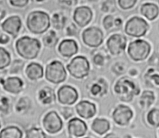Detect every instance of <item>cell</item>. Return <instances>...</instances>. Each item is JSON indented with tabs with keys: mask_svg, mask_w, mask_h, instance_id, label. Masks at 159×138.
<instances>
[{
	"mask_svg": "<svg viewBox=\"0 0 159 138\" xmlns=\"http://www.w3.org/2000/svg\"><path fill=\"white\" fill-rule=\"evenodd\" d=\"M26 138H46V135L41 129L32 127L26 131Z\"/></svg>",
	"mask_w": 159,
	"mask_h": 138,
	"instance_id": "f1b7e54d",
	"label": "cell"
},
{
	"mask_svg": "<svg viewBox=\"0 0 159 138\" xmlns=\"http://www.w3.org/2000/svg\"><path fill=\"white\" fill-rule=\"evenodd\" d=\"M25 73L27 77L30 80H37L43 77V69L39 63H31L27 66Z\"/></svg>",
	"mask_w": 159,
	"mask_h": 138,
	"instance_id": "d6986e66",
	"label": "cell"
},
{
	"mask_svg": "<svg viewBox=\"0 0 159 138\" xmlns=\"http://www.w3.org/2000/svg\"><path fill=\"white\" fill-rule=\"evenodd\" d=\"M93 12L91 9L87 6L77 7L74 12L73 20L80 27H84L91 20Z\"/></svg>",
	"mask_w": 159,
	"mask_h": 138,
	"instance_id": "9a60e30c",
	"label": "cell"
},
{
	"mask_svg": "<svg viewBox=\"0 0 159 138\" xmlns=\"http://www.w3.org/2000/svg\"><path fill=\"white\" fill-rule=\"evenodd\" d=\"M0 128H1V123H0Z\"/></svg>",
	"mask_w": 159,
	"mask_h": 138,
	"instance_id": "681fc988",
	"label": "cell"
},
{
	"mask_svg": "<svg viewBox=\"0 0 159 138\" xmlns=\"http://www.w3.org/2000/svg\"><path fill=\"white\" fill-rule=\"evenodd\" d=\"M148 29L147 22L142 18L134 17L129 19L125 26V32L129 36L140 37L143 36Z\"/></svg>",
	"mask_w": 159,
	"mask_h": 138,
	"instance_id": "52a82bcc",
	"label": "cell"
},
{
	"mask_svg": "<svg viewBox=\"0 0 159 138\" xmlns=\"http://www.w3.org/2000/svg\"><path fill=\"white\" fill-rule=\"evenodd\" d=\"M34 1H35V2H43L45 0H33Z\"/></svg>",
	"mask_w": 159,
	"mask_h": 138,
	"instance_id": "7dc6e473",
	"label": "cell"
},
{
	"mask_svg": "<svg viewBox=\"0 0 159 138\" xmlns=\"http://www.w3.org/2000/svg\"><path fill=\"white\" fill-rule=\"evenodd\" d=\"M78 47L76 42L72 39L63 40L58 46V51L64 57H71L78 51Z\"/></svg>",
	"mask_w": 159,
	"mask_h": 138,
	"instance_id": "ac0fdd59",
	"label": "cell"
},
{
	"mask_svg": "<svg viewBox=\"0 0 159 138\" xmlns=\"http://www.w3.org/2000/svg\"><path fill=\"white\" fill-rule=\"evenodd\" d=\"M91 127L95 132L102 135L109 131L110 124L109 121L105 119L96 118L93 121Z\"/></svg>",
	"mask_w": 159,
	"mask_h": 138,
	"instance_id": "44dd1931",
	"label": "cell"
},
{
	"mask_svg": "<svg viewBox=\"0 0 159 138\" xmlns=\"http://www.w3.org/2000/svg\"><path fill=\"white\" fill-rule=\"evenodd\" d=\"M93 63L97 66H102L104 63V58L100 54H96L93 58Z\"/></svg>",
	"mask_w": 159,
	"mask_h": 138,
	"instance_id": "ab89813d",
	"label": "cell"
},
{
	"mask_svg": "<svg viewBox=\"0 0 159 138\" xmlns=\"http://www.w3.org/2000/svg\"><path fill=\"white\" fill-rule=\"evenodd\" d=\"M26 25L29 30L32 33H43L50 26V17L43 11H33L28 15Z\"/></svg>",
	"mask_w": 159,
	"mask_h": 138,
	"instance_id": "7a4b0ae2",
	"label": "cell"
},
{
	"mask_svg": "<svg viewBox=\"0 0 159 138\" xmlns=\"http://www.w3.org/2000/svg\"><path fill=\"white\" fill-rule=\"evenodd\" d=\"M101 9L104 12H113L116 10L115 0H102Z\"/></svg>",
	"mask_w": 159,
	"mask_h": 138,
	"instance_id": "4dcf8cb0",
	"label": "cell"
},
{
	"mask_svg": "<svg viewBox=\"0 0 159 138\" xmlns=\"http://www.w3.org/2000/svg\"><path fill=\"white\" fill-rule=\"evenodd\" d=\"M68 129L70 134L76 137H81L86 134L87 126L83 120L75 118L68 122Z\"/></svg>",
	"mask_w": 159,
	"mask_h": 138,
	"instance_id": "2e32d148",
	"label": "cell"
},
{
	"mask_svg": "<svg viewBox=\"0 0 159 138\" xmlns=\"http://www.w3.org/2000/svg\"><path fill=\"white\" fill-rule=\"evenodd\" d=\"M155 100V96L152 91H144L140 98V104L142 107L147 108L150 106Z\"/></svg>",
	"mask_w": 159,
	"mask_h": 138,
	"instance_id": "4316f807",
	"label": "cell"
},
{
	"mask_svg": "<svg viewBox=\"0 0 159 138\" xmlns=\"http://www.w3.org/2000/svg\"><path fill=\"white\" fill-rule=\"evenodd\" d=\"M61 1L70 7L76 6L77 4V0H61Z\"/></svg>",
	"mask_w": 159,
	"mask_h": 138,
	"instance_id": "7bdbcfd3",
	"label": "cell"
},
{
	"mask_svg": "<svg viewBox=\"0 0 159 138\" xmlns=\"http://www.w3.org/2000/svg\"><path fill=\"white\" fill-rule=\"evenodd\" d=\"M29 0H9V4L15 7H24L27 5Z\"/></svg>",
	"mask_w": 159,
	"mask_h": 138,
	"instance_id": "8d00e7d4",
	"label": "cell"
},
{
	"mask_svg": "<svg viewBox=\"0 0 159 138\" xmlns=\"http://www.w3.org/2000/svg\"><path fill=\"white\" fill-rule=\"evenodd\" d=\"M112 70L114 72H115L117 75H120L125 72V67L124 65V64L120 63H117L115 65H114L112 67Z\"/></svg>",
	"mask_w": 159,
	"mask_h": 138,
	"instance_id": "74e56055",
	"label": "cell"
},
{
	"mask_svg": "<svg viewBox=\"0 0 159 138\" xmlns=\"http://www.w3.org/2000/svg\"><path fill=\"white\" fill-rule=\"evenodd\" d=\"M24 65V63L23 61L20 59H15L12 62L9 69V74H16L19 73L22 70Z\"/></svg>",
	"mask_w": 159,
	"mask_h": 138,
	"instance_id": "1f68e13d",
	"label": "cell"
},
{
	"mask_svg": "<svg viewBox=\"0 0 159 138\" xmlns=\"http://www.w3.org/2000/svg\"><path fill=\"white\" fill-rule=\"evenodd\" d=\"M91 93L94 95H103L106 93L107 91V84L105 80L102 79H101L98 80L97 83H95L92 85L90 88Z\"/></svg>",
	"mask_w": 159,
	"mask_h": 138,
	"instance_id": "cb8c5ba5",
	"label": "cell"
},
{
	"mask_svg": "<svg viewBox=\"0 0 159 138\" xmlns=\"http://www.w3.org/2000/svg\"><path fill=\"white\" fill-rule=\"evenodd\" d=\"M9 100L4 96H0V111L6 112L9 109Z\"/></svg>",
	"mask_w": 159,
	"mask_h": 138,
	"instance_id": "d590c367",
	"label": "cell"
},
{
	"mask_svg": "<svg viewBox=\"0 0 159 138\" xmlns=\"http://www.w3.org/2000/svg\"><path fill=\"white\" fill-rule=\"evenodd\" d=\"M58 101L62 104L72 105L78 99V94L76 90L70 86L63 85L61 87L57 92Z\"/></svg>",
	"mask_w": 159,
	"mask_h": 138,
	"instance_id": "7c38bea8",
	"label": "cell"
},
{
	"mask_svg": "<svg viewBox=\"0 0 159 138\" xmlns=\"http://www.w3.org/2000/svg\"><path fill=\"white\" fill-rule=\"evenodd\" d=\"M3 89L11 93L18 94L23 88L24 82L22 79L18 77L12 76L2 79L0 82Z\"/></svg>",
	"mask_w": 159,
	"mask_h": 138,
	"instance_id": "5bb4252c",
	"label": "cell"
},
{
	"mask_svg": "<svg viewBox=\"0 0 159 138\" xmlns=\"http://www.w3.org/2000/svg\"><path fill=\"white\" fill-rule=\"evenodd\" d=\"M86 1H88V2H94V1H96L97 0H85Z\"/></svg>",
	"mask_w": 159,
	"mask_h": 138,
	"instance_id": "c3c4849f",
	"label": "cell"
},
{
	"mask_svg": "<svg viewBox=\"0 0 159 138\" xmlns=\"http://www.w3.org/2000/svg\"><path fill=\"white\" fill-rule=\"evenodd\" d=\"M10 40L9 37L6 33H2L0 35V44L6 45Z\"/></svg>",
	"mask_w": 159,
	"mask_h": 138,
	"instance_id": "60d3db41",
	"label": "cell"
},
{
	"mask_svg": "<svg viewBox=\"0 0 159 138\" xmlns=\"http://www.w3.org/2000/svg\"><path fill=\"white\" fill-rule=\"evenodd\" d=\"M15 47L20 56L26 59H32L37 56L41 45L37 39L24 36L16 41Z\"/></svg>",
	"mask_w": 159,
	"mask_h": 138,
	"instance_id": "6da1fadb",
	"label": "cell"
},
{
	"mask_svg": "<svg viewBox=\"0 0 159 138\" xmlns=\"http://www.w3.org/2000/svg\"><path fill=\"white\" fill-rule=\"evenodd\" d=\"M58 37L53 30L49 31L43 38V42L47 47H53L58 42Z\"/></svg>",
	"mask_w": 159,
	"mask_h": 138,
	"instance_id": "83f0119b",
	"label": "cell"
},
{
	"mask_svg": "<svg viewBox=\"0 0 159 138\" xmlns=\"http://www.w3.org/2000/svg\"><path fill=\"white\" fill-rule=\"evenodd\" d=\"M128 54L135 61L145 59L150 52V45L143 40H137L131 42L128 47Z\"/></svg>",
	"mask_w": 159,
	"mask_h": 138,
	"instance_id": "5b68a950",
	"label": "cell"
},
{
	"mask_svg": "<svg viewBox=\"0 0 159 138\" xmlns=\"http://www.w3.org/2000/svg\"><path fill=\"white\" fill-rule=\"evenodd\" d=\"M114 24L116 28H120L122 25V20L120 18H116L114 19Z\"/></svg>",
	"mask_w": 159,
	"mask_h": 138,
	"instance_id": "ee69618b",
	"label": "cell"
},
{
	"mask_svg": "<svg viewBox=\"0 0 159 138\" xmlns=\"http://www.w3.org/2000/svg\"><path fill=\"white\" fill-rule=\"evenodd\" d=\"M107 46L112 54L118 55L125 48L126 38L121 34L112 35L107 41Z\"/></svg>",
	"mask_w": 159,
	"mask_h": 138,
	"instance_id": "8fae6325",
	"label": "cell"
},
{
	"mask_svg": "<svg viewBox=\"0 0 159 138\" xmlns=\"http://www.w3.org/2000/svg\"><path fill=\"white\" fill-rule=\"evenodd\" d=\"M104 138H117V137H116V136H115V135H114V134H108V135H107L105 137H104Z\"/></svg>",
	"mask_w": 159,
	"mask_h": 138,
	"instance_id": "bcb514c9",
	"label": "cell"
},
{
	"mask_svg": "<svg viewBox=\"0 0 159 138\" xmlns=\"http://www.w3.org/2000/svg\"><path fill=\"white\" fill-rule=\"evenodd\" d=\"M39 98L43 104L51 103L55 99V92L51 88L45 87L40 90Z\"/></svg>",
	"mask_w": 159,
	"mask_h": 138,
	"instance_id": "603a6c76",
	"label": "cell"
},
{
	"mask_svg": "<svg viewBox=\"0 0 159 138\" xmlns=\"http://www.w3.org/2000/svg\"><path fill=\"white\" fill-rule=\"evenodd\" d=\"M141 14L149 20L155 19L158 15V7L157 4L150 2H146L140 7Z\"/></svg>",
	"mask_w": 159,
	"mask_h": 138,
	"instance_id": "ffe728a7",
	"label": "cell"
},
{
	"mask_svg": "<svg viewBox=\"0 0 159 138\" xmlns=\"http://www.w3.org/2000/svg\"><path fill=\"white\" fill-rule=\"evenodd\" d=\"M159 111L157 108L152 109L147 115L148 122L153 126H158Z\"/></svg>",
	"mask_w": 159,
	"mask_h": 138,
	"instance_id": "f546056e",
	"label": "cell"
},
{
	"mask_svg": "<svg viewBox=\"0 0 159 138\" xmlns=\"http://www.w3.org/2000/svg\"><path fill=\"white\" fill-rule=\"evenodd\" d=\"M114 91L119 98L125 101L132 100L133 97L140 92L135 83L127 77L121 78L117 82L114 86Z\"/></svg>",
	"mask_w": 159,
	"mask_h": 138,
	"instance_id": "3957f363",
	"label": "cell"
},
{
	"mask_svg": "<svg viewBox=\"0 0 159 138\" xmlns=\"http://www.w3.org/2000/svg\"><path fill=\"white\" fill-rule=\"evenodd\" d=\"M30 102L27 98L26 97L21 98L18 101V103H17L16 110L19 112L28 110V108L30 106Z\"/></svg>",
	"mask_w": 159,
	"mask_h": 138,
	"instance_id": "d6a6232c",
	"label": "cell"
},
{
	"mask_svg": "<svg viewBox=\"0 0 159 138\" xmlns=\"http://www.w3.org/2000/svg\"><path fill=\"white\" fill-rule=\"evenodd\" d=\"M63 109V111L61 112V113L65 119H68L69 117H70L72 115L73 111H72L71 108H65Z\"/></svg>",
	"mask_w": 159,
	"mask_h": 138,
	"instance_id": "b9f144b4",
	"label": "cell"
},
{
	"mask_svg": "<svg viewBox=\"0 0 159 138\" xmlns=\"http://www.w3.org/2000/svg\"><path fill=\"white\" fill-rule=\"evenodd\" d=\"M6 15V11L4 8L0 7V22L4 19Z\"/></svg>",
	"mask_w": 159,
	"mask_h": 138,
	"instance_id": "f6af8a7d",
	"label": "cell"
},
{
	"mask_svg": "<svg viewBox=\"0 0 159 138\" xmlns=\"http://www.w3.org/2000/svg\"><path fill=\"white\" fill-rule=\"evenodd\" d=\"M85 138H89V137H85Z\"/></svg>",
	"mask_w": 159,
	"mask_h": 138,
	"instance_id": "f907efd6",
	"label": "cell"
},
{
	"mask_svg": "<svg viewBox=\"0 0 159 138\" xmlns=\"http://www.w3.org/2000/svg\"><path fill=\"white\" fill-rule=\"evenodd\" d=\"M45 129L50 134H55L61 130L63 126L62 121L55 111L48 113L43 120Z\"/></svg>",
	"mask_w": 159,
	"mask_h": 138,
	"instance_id": "30bf717a",
	"label": "cell"
},
{
	"mask_svg": "<svg viewBox=\"0 0 159 138\" xmlns=\"http://www.w3.org/2000/svg\"><path fill=\"white\" fill-rule=\"evenodd\" d=\"M21 27L22 20L18 15L9 16L1 24L2 30L14 38L18 35Z\"/></svg>",
	"mask_w": 159,
	"mask_h": 138,
	"instance_id": "9c48e42d",
	"label": "cell"
},
{
	"mask_svg": "<svg viewBox=\"0 0 159 138\" xmlns=\"http://www.w3.org/2000/svg\"><path fill=\"white\" fill-rule=\"evenodd\" d=\"M66 67L71 75L76 79H82L88 75L90 67L85 57L78 56L72 59Z\"/></svg>",
	"mask_w": 159,
	"mask_h": 138,
	"instance_id": "277c9868",
	"label": "cell"
},
{
	"mask_svg": "<svg viewBox=\"0 0 159 138\" xmlns=\"http://www.w3.org/2000/svg\"><path fill=\"white\" fill-rule=\"evenodd\" d=\"M114 19H115L113 17V16L111 15H108L104 17L103 20V25L106 30H110L114 27L116 28L114 24Z\"/></svg>",
	"mask_w": 159,
	"mask_h": 138,
	"instance_id": "e575fe53",
	"label": "cell"
},
{
	"mask_svg": "<svg viewBox=\"0 0 159 138\" xmlns=\"http://www.w3.org/2000/svg\"><path fill=\"white\" fill-rule=\"evenodd\" d=\"M11 63V54L4 48L0 46V70H3L8 67Z\"/></svg>",
	"mask_w": 159,
	"mask_h": 138,
	"instance_id": "d4e9b609",
	"label": "cell"
},
{
	"mask_svg": "<svg viewBox=\"0 0 159 138\" xmlns=\"http://www.w3.org/2000/svg\"><path fill=\"white\" fill-rule=\"evenodd\" d=\"M132 116L133 112L129 107L120 105L114 110L112 114V118L117 124L124 126L129 123Z\"/></svg>",
	"mask_w": 159,
	"mask_h": 138,
	"instance_id": "4fadbf2b",
	"label": "cell"
},
{
	"mask_svg": "<svg viewBox=\"0 0 159 138\" xmlns=\"http://www.w3.org/2000/svg\"><path fill=\"white\" fill-rule=\"evenodd\" d=\"M66 35L68 36L76 35L78 33V28L75 26V24H71L66 28Z\"/></svg>",
	"mask_w": 159,
	"mask_h": 138,
	"instance_id": "f35d334b",
	"label": "cell"
},
{
	"mask_svg": "<svg viewBox=\"0 0 159 138\" xmlns=\"http://www.w3.org/2000/svg\"><path fill=\"white\" fill-rule=\"evenodd\" d=\"M137 1V0H118V4L121 9L127 10L132 8L136 4Z\"/></svg>",
	"mask_w": 159,
	"mask_h": 138,
	"instance_id": "836d02e7",
	"label": "cell"
},
{
	"mask_svg": "<svg viewBox=\"0 0 159 138\" xmlns=\"http://www.w3.org/2000/svg\"><path fill=\"white\" fill-rule=\"evenodd\" d=\"M66 21V17L61 13H55L53 15L52 22L53 27L57 30H61L64 28Z\"/></svg>",
	"mask_w": 159,
	"mask_h": 138,
	"instance_id": "484cf974",
	"label": "cell"
},
{
	"mask_svg": "<svg viewBox=\"0 0 159 138\" xmlns=\"http://www.w3.org/2000/svg\"><path fill=\"white\" fill-rule=\"evenodd\" d=\"M22 131L14 126H7L0 132V138H22Z\"/></svg>",
	"mask_w": 159,
	"mask_h": 138,
	"instance_id": "7402d4cb",
	"label": "cell"
},
{
	"mask_svg": "<svg viewBox=\"0 0 159 138\" xmlns=\"http://www.w3.org/2000/svg\"><path fill=\"white\" fill-rule=\"evenodd\" d=\"M83 42L88 46L98 47L103 41L102 32L98 28L91 27L84 30L82 35Z\"/></svg>",
	"mask_w": 159,
	"mask_h": 138,
	"instance_id": "ba28073f",
	"label": "cell"
},
{
	"mask_svg": "<svg viewBox=\"0 0 159 138\" xmlns=\"http://www.w3.org/2000/svg\"><path fill=\"white\" fill-rule=\"evenodd\" d=\"M66 77V71L61 62L53 61L47 65L45 70V78L48 81L53 84H59L63 82Z\"/></svg>",
	"mask_w": 159,
	"mask_h": 138,
	"instance_id": "8992f818",
	"label": "cell"
},
{
	"mask_svg": "<svg viewBox=\"0 0 159 138\" xmlns=\"http://www.w3.org/2000/svg\"><path fill=\"white\" fill-rule=\"evenodd\" d=\"M78 114L82 118L88 119L93 117L96 112L94 104L88 101H81L76 106Z\"/></svg>",
	"mask_w": 159,
	"mask_h": 138,
	"instance_id": "e0dca14e",
	"label": "cell"
}]
</instances>
